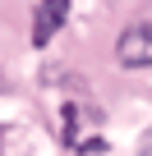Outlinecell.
Returning a JSON list of instances; mask_svg holds the SVG:
<instances>
[{"mask_svg": "<svg viewBox=\"0 0 152 156\" xmlns=\"http://www.w3.org/2000/svg\"><path fill=\"white\" fill-rule=\"evenodd\" d=\"M115 60L124 69H152V23H129L115 41Z\"/></svg>", "mask_w": 152, "mask_h": 156, "instance_id": "cell-1", "label": "cell"}, {"mask_svg": "<svg viewBox=\"0 0 152 156\" xmlns=\"http://www.w3.org/2000/svg\"><path fill=\"white\" fill-rule=\"evenodd\" d=\"M138 156H152V133L143 138V147H138Z\"/></svg>", "mask_w": 152, "mask_h": 156, "instance_id": "cell-3", "label": "cell"}, {"mask_svg": "<svg viewBox=\"0 0 152 156\" xmlns=\"http://www.w3.org/2000/svg\"><path fill=\"white\" fill-rule=\"evenodd\" d=\"M69 19V0H42L37 14H32V46H46Z\"/></svg>", "mask_w": 152, "mask_h": 156, "instance_id": "cell-2", "label": "cell"}]
</instances>
